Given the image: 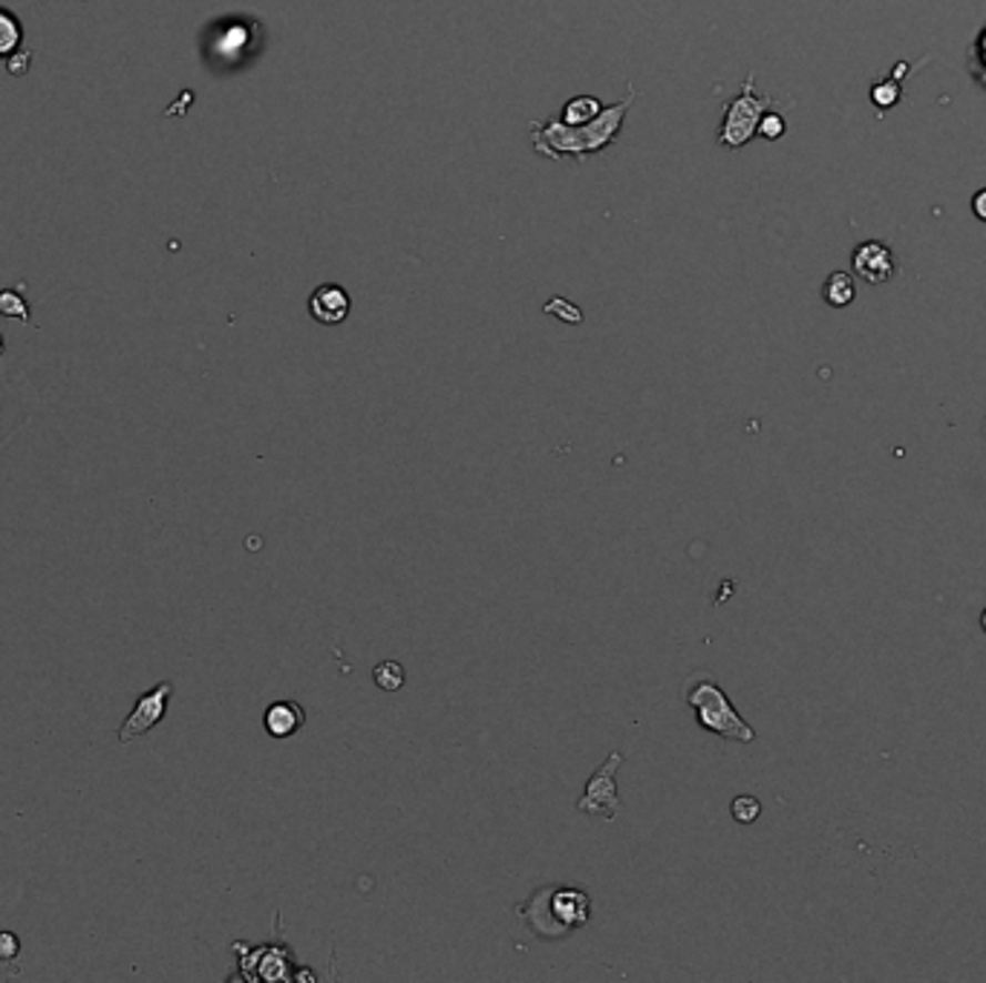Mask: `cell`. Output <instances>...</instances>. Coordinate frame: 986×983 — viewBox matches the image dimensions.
<instances>
[{
    "label": "cell",
    "instance_id": "obj_16",
    "mask_svg": "<svg viewBox=\"0 0 986 983\" xmlns=\"http://www.w3.org/2000/svg\"><path fill=\"white\" fill-rule=\"evenodd\" d=\"M872 101L880 108V113H886L888 108H894L901 101V84H897V75L888 81H880L872 87Z\"/></svg>",
    "mask_w": 986,
    "mask_h": 983
},
{
    "label": "cell",
    "instance_id": "obj_22",
    "mask_svg": "<svg viewBox=\"0 0 986 983\" xmlns=\"http://www.w3.org/2000/svg\"><path fill=\"white\" fill-rule=\"evenodd\" d=\"M562 306L560 310H557L555 303H548V312H557V317H566V321H571V324H577V321H580V312L575 310V306H569V301H560Z\"/></svg>",
    "mask_w": 986,
    "mask_h": 983
},
{
    "label": "cell",
    "instance_id": "obj_14",
    "mask_svg": "<svg viewBox=\"0 0 986 983\" xmlns=\"http://www.w3.org/2000/svg\"><path fill=\"white\" fill-rule=\"evenodd\" d=\"M373 678L375 683L382 689H387V692H396V689H401L404 681H407L404 667L401 663H396V660H382V663L373 669Z\"/></svg>",
    "mask_w": 986,
    "mask_h": 983
},
{
    "label": "cell",
    "instance_id": "obj_6",
    "mask_svg": "<svg viewBox=\"0 0 986 983\" xmlns=\"http://www.w3.org/2000/svg\"><path fill=\"white\" fill-rule=\"evenodd\" d=\"M171 696H173L171 681H159L156 687L142 692V696L136 698V703H133L130 716L124 718V724L119 727V744H128V741L139 739V736H148V732L167 716Z\"/></svg>",
    "mask_w": 986,
    "mask_h": 983
},
{
    "label": "cell",
    "instance_id": "obj_25",
    "mask_svg": "<svg viewBox=\"0 0 986 983\" xmlns=\"http://www.w3.org/2000/svg\"><path fill=\"white\" fill-rule=\"evenodd\" d=\"M0 355H3V337H0Z\"/></svg>",
    "mask_w": 986,
    "mask_h": 983
},
{
    "label": "cell",
    "instance_id": "obj_17",
    "mask_svg": "<svg viewBox=\"0 0 986 983\" xmlns=\"http://www.w3.org/2000/svg\"><path fill=\"white\" fill-rule=\"evenodd\" d=\"M730 813H733L735 822L750 825V822H756L759 813H762V804H759L756 797H735L733 804H730Z\"/></svg>",
    "mask_w": 986,
    "mask_h": 983
},
{
    "label": "cell",
    "instance_id": "obj_4",
    "mask_svg": "<svg viewBox=\"0 0 986 983\" xmlns=\"http://www.w3.org/2000/svg\"><path fill=\"white\" fill-rule=\"evenodd\" d=\"M771 101L762 99V95L753 90V75H748L742 84V90L728 101V110H724V119H721L719 142L730 151H739L750 139L756 136L759 122L762 115L768 113Z\"/></svg>",
    "mask_w": 986,
    "mask_h": 983
},
{
    "label": "cell",
    "instance_id": "obj_20",
    "mask_svg": "<svg viewBox=\"0 0 986 983\" xmlns=\"http://www.w3.org/2000/svg\"><path fill=\"white\" fill-rule=\"evenodd\" d=\"M975 75H978L980 84L986 87V29L980 32L978 43H975Z\"/></svg>",
    "mask_w": 986,
    "mask_h": 983
},
{
    "label": "cell",
    "instance_id": "obj_18",
    "mask_svg": "<svg viewBox=\"0 0 986 983\" xmlns=\"http://www.w3.org/2000/svg\"><path fill=\"white\" fill-rule=\"evenodd\" d=\"M756 133L759 136L768 139V142H773V139H779V136H785V119H782L779 113H764L762 122H759Z\"/></svg>",
    "mask_w": 986,
    "mask_h": 983
},
{
    "label": "cell",
    "instance_id": "obj_10",
    "mask_svg": "<svg viewBox=\"0 0 986 983\" xmlns=\"http://www.w3.org/2000/svg\"><path fill=\"white\" fill-rule=\"evenodd\" d=\"M266 730L272 739H288L306 724V710L297 701H274L266 710Z\"/></svg>",
    "mask_w": 986,
    "mask_h": 983
},
{
    "label": "cell",
    "instance_id": "obj_5",
    "mask_svg": "<svg viewBox=\"0 0 986 983\" xmlns=\"http://www.w3.org/2000/svg\"><path fill=\"white\" fill-rule=\"evenodd\" d=\"M623 764V753H609V759L600 764L591 779L586 782L583 797L577 799V811L586 817H600L612 822L620 813V793H618V770Z\"/></svg>",
    "mask_w": 986,
    "mask_h": 983
},
{
    "label": "cell",
    "instance_id": "obj_15",
    "mask_svg": "<svg viewBox=\"0 0 986 983\" xmlns=\"http://www.w3.org/2000/svg\"><path fill=\"white\" fill-rule=\"evenodd\" d=\"M0 315L3 317H18L23 324H32V315H29V306L14 288H3L0 292Z\"/></svg>",
    "mask_w": 986,
    "mask_h": 983
},
{
    "label": "cell",
    "instance_id": "obj_9",
    "mask_svg": "<svg viewBox=\"0 0 986 983\" xmlns=\"http://www.w3.org/2000/svg\"><path fill=\"white\" fill-rule=\"evenodd\" d=\"M349 310H353V301L346 295V288L335 286V283H324V286H317L309 295V315L315 317L317 324H344Z\"/></svg>",
    "mask_w": 986,
    "mask_h": 983
},
{
    "label": "cell",
    "instance_id": "obj_13",
    "mask_svg": "<svg viewBox=\"0 0 986 983\" xmlns=\"http://www.w3.org/2000/svg\"><path fill=\"white\" fill-rule=\"evenodd\" d=\"M23 27L12 12L0 9V58H9L12 52L21 50Z\"/></svg>",
    "mask_w": 986,
    "mask_h": 983
},
{
    "label": "cell",
    "instance_id": "obj_7",
    "mask_svg": "<svg viewBox=\"0 0 986 983\" xmlns=\"http://www.w3.org/2000/svg\"><path fill=\"white\" fill-rule=\"evenodd\" d=\"M234 952H240V970L248 981H288L292 977L288 972L292 952L286 946H260L252 949V955H248L245 943H234Z\"/></svg>",
    "mask_w": 986,
    "mask_h": 983
},
{
    "label": "cell",
    "instance_id": "obj_19",
    "mask_svg": "<svg viewBox=\"0 0 986 983\" xmlns=\"http://www.w3.org/2000/svg\"><path fill=\"white\" fill-rule=\"evenodd\" d=\"M21 955V941L14 932H0V963H14Z\"/></svg>",
    "mask_w": 986,
    "mask_h": 983
},
{
    "label": "cell",
    "instance_id": "obj_21",
    "mask_svg": "<svg viewBox=\"0 0 986 983\" xmlns=\"http://www.w3.org/2000/svg\"><path fill=\"white\" fill-rule=\"evenodd\" d=\"M29 61H32V55H29L27 50H18V52H12V55H9L7 67H9V72H12V75H23V72L29 70Z\"/></svg>",
    "mask_w": 986,
    "mask_h": 983
},
{
    "label": "cell",
    "instance_id": "obj_8",
    "mask_svg": "<svg viewBox=\"0 0 986 983\" xmlns=\"http://www.w3.org/2000/svg\"><path fill=\"white\" fill-rule=\"evenodd\" d=\"M854 272L868 283H886L897 272V260L886 243L868 240V243L857 245V252H854Z\"/></svg>",
    "mask_w": 986,
    "mask_h": 983
},
{
    "label": "cell",
    "instance_id": "obj_2",
    "mask_svg": "<svg viewBox=\"0 0 986 983\" xmlns=\"http://www.w3.org/2000/svg\"><path fill=\"white\" fill-rule=\"evenodd\" d=\"M684 701L690 703L692 712H695V721H699L701 730L721 736V739L742 741V744L756 741V730L735 712L733 701H730L728 692L719 687V681H715L713 675L707 672L692 675L690 681H687Z\"/></svg>",
    "mask_w": 986,
    "mask_h": 983
},
{
    "label": "cell",
    "instance_id": "obj_23",
    "mask_svg": "<svg viewBox=\"0 0 986 983\" xmlns=\"http://www.w3.org/2000/svg\"><path fill=\"white\" fill-rule=\"evenodd\" d=\"M973 211L978 216L980 223H986V188H980L978 194L973 196Z\"/></svg>",
    "mask_w": 986,
    "mask_h": 983
},
{
    "label": "cell",
    "instance_id": "obj_24",
    "mask_svg": "<svg viewBox=\"0 0 986 983\" xmlns=\"http://www.w3.org/2000/svg\"><path fill=\"white\" fill-rule=\"evenodd\" d=\"M980 629H984V632H986V609L980 611Z\"/></svg>",
    "mask_w": 986,
    "mask_h": 983
},
{
    "label": "cell",
    "instance_id": "obj_3",
    "mask_svg": "<svg viewBox=\"0 0 986 983\" xmlns=\"http://www.w3.org/2000/svg\"><path fill=\"white\" fill-rule=\"evenodd\" d=\"M542 909V920H537L531 929L540 938H562L571 929H580L589 923L591 900L583 889H540L531 898Z\"/></svg>",
    "mask_w": 986,
    "mask_h": 983
},
{
    "label": "cell",
    "instance_id": "obj_1",
    "mask_svg": "<svg viewBox=\"0 0 986 983\" xmlns=\"http://www.w3.org/2000/svg\"><path fill=\"white\" fill-rule=\"evenodd\" d=\"M634 90L629 87L627 99L618 101V104H609V108L600 110L591 122L586 124H566L562 119H546V122H531L528 124V133H531L533 151L546 159H562L571 156L575 162H586V156L591 153H600L603 148L618 139L620 128L627 122V113L632 108Z\"/></svg>",
    "mask_w": 986,
    "mask_h": 983
},
{
    "label": "cell",
    "instance_id": "obj_12",
    "mask_svg": "<svg viewBox=\"0 0 986 983\" xmlns=\"http://www.w3.org/2000/svg\"><path fill=\"white\" fill-rule=\"evenodd\" d=\"M600 110H603V104H600L594 95H575V99H571L569 104L562 108V122L575 124L577 128V124L591 122V119H594Z\"/></svg>",
    "mask_w": 986,
    "mask_h": 983
},
{
    "label": "cell",
    "instance_id": "obj_11",
    "mask_svg": "<svg viewBox=\"0 0 986 983\" xmlns=\"http://www.w3.org/2000/svg\"><path fill=\"white\" fill-rule=\"evenodd\" d=\"M854 295H857V288H854V277L845 272H834L829 281H825V286H822V297H825V303H829V306H834V310H843V306H848V303L854 301Z\"/></svg>",
    "mask_w": 986,
    "mask_h": 983
}]
</instances>
